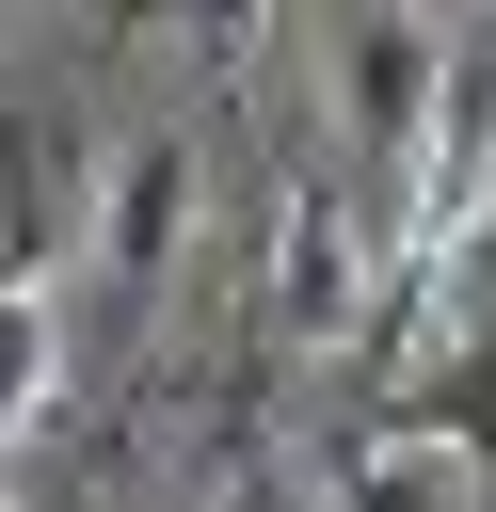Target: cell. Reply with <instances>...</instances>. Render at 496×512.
<instances>
[{"label":"cell","mask_w":496,"mask_h":512,"mask_svg":"<svg viewBox=\"0 0 496 512\" xmlns=\"http://www.w3.org/2000/svg\"><path fill=\"white\" fill-rule=\"evenodd\" d=\"M48 128H0V272H48Z\"/></svg>","instance_id":"8992f818"},{"label":"cell","mask_w":496,"mask_h":512,"mask_svg":"<svg viewBox=\"0 0 496 512\" xmlns=\"http://www.w3.org/2000/svg\"><path fill=\"white\" fill-rule=\"evenodd\" d=\"M448 48H432V16L416 0H368L352 16V48H336V128L368 144V176H416V144H432V112H448Z\"/></svg>","instance_id":"6da1fadb"},{"label":"cell","mask_w":496,"mask_h":512,"mask_svg":"<svg viewBox=\"0 0 496 512\" xmlns=\"http://www.w3.org/2000/svg\"><path fill=\"white\" fill-rule=\"evenodd\" d=\"M176 224H192V144H176V128L112 144V176L80 192V256H96L112 288H160V272H176Z\"/></svg>","instance_id":"3957f363"},{"label":"cell","mask_w":496,"mask_h":512,"mask_svg":"<svg viewBox=\"0 0 496 512\" xmlns=\"http://www.w3.org/2000/svg\"><path fill=\"white\" fill-rule=\"evenodd\" d=\"M256 16H272V0H176V32H192L208 64H240V48H256Z\"/></svg>","instance_id":"52a82bcc"},{"label":"cell","mask_w":496,"mask_h":512,"mask_svg":"<svg viewBox=\"0 0 496 512\" xmlns=\"http://www.w3.org/2000/svg\"><path fill=\"white\" fill-rule=\"evenodd\" d=\"M48 400H64V304H48V272H0V448Z\"/></svg>","instance_id":"5b68a950"},{"label":"cell","mask_w":496,"mask_h":512,"mask_svg":"<svg viewBox=\"0 0 496 512\" xmlns=\"http://www.w3.org/2000/svg\"><path fill=\"white\" fill-rule=\"evenodd\" d=\"M272 336L288 352H352L368 336V240H352L336 176H288L272 192Z\"/></svg>","instance_id":"7a4b0ae2"},{"label":"cell","mask_w":496,"mask_h":512,"mask_svg":"<svg viewBox=\"0 0 496 512\" xmlns=\"http://www.w3.org/2000/svg\"><path fill=\"white\" fill-rule=\"evenodd\" d=\"M336 512H480V432H464V416H432V400L368 416V432H352V464H336Z\"/></svg>","instance_id":"277c9868"},{"label":"cell","mask_w":496,"mask_h":512,"mask_svg":"<svg viewBox=\"0 0 496 512\" xmlns=\"http://www.w3.org/2000/svg\"><path fill=\"white\" fill-rule=\"evenodd\" d=\"M0 512H16V480H0Z\"/></svg>","instance_id":"ba28073f"}]
</instances>
